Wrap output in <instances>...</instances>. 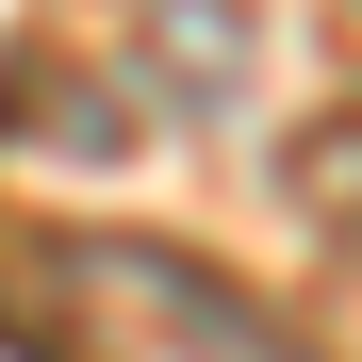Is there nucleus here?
I'll return each mask as SVG.
<instances>
[{
  "label": "nucleus",
  "instance_id": "nucleus-2",
  "mask_svg": "<svg viewBox=\"0 0 362 362\" xmlns=\"http://www.w3.org/2000/svg\"><path fill=\"white\" fill-rule=\"evenodd\" d=\"M296 214H313L329 247H362V99L313 115V148H296Z\"/></svg>",
  "mask_w": 362,
  "mask_h": 362
},
{
  "label": "nucleus",
  "instance_id": "nucleus-1",
  "mask_svg": "<svg viewBox=\"0 0 362 362\" xmlns=\"http://www.w3.org/2000/svg\"><path fill=\"white\" fill-rule=\"evenodd\" d=\"M0 264H17L0 313L33 362H329L280 296H247L230 264L165 247V230H17Z\"/></svg>",
  "mask_w": 362,
  "mask_h": 362
}]
</instances>
